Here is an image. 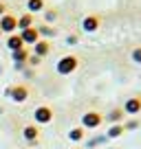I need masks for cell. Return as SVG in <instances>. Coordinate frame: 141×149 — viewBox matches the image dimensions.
Listing matches in <instances>:
<instances>
[{
    "mask_svg": "<svg viewBox=\"0 0 141 149\" xmlns=\"http://www.w3.org/2000/svg\"><path fill=\"white\" fill-rule=\"evenodd\" d=\"M123 112H126L128 116H135L141 112V97H132V99H126L123 103Z\"/></svg>",
    "mask_w": 141,
    "mask_h": 149,
    "instance_id": "8",
    "label": "cell"
},
{
    "mask_svg": "<svg viewBox=\"0 0 141 149\" xmlns=\"http://www.w3.org/2000/svg\"><path fill=\"white\" fill-rule=\"evenodd\" d=\"M130 57H132V61H135V64H141V46H135V48H132Z\"/></svg>",
    "mask_w": 141,
    "mask_h": 149,
    "instance_id": "22",
    "label": "cell"
},
{
    "mask_svg": "<svg viewBox=\"0 0 141 149\" xmlns=\"http://www.w3.org/2000/svg\"><path fill=\"white\" fill-rule=\"evenodd\" d=\"M33 26V13H22L18 15V29L20 31H24V29Z\"/></svg>",
    "mask_w": 141,
    "mask_h": 149,
    "instance_id": "16",
    "label": "cell"
},
{
    "mask_svg": "<svg viewBox=\"0 0 141 149\" xmlns=\"http://www.w3.org/2000/svg\"><path fill=\"white\" fill-rule=\"evenodd\" d=\"M84 136H86V130L84 127H73V130L68 132V138L73 140V143H82V140H84Z\"/></svg>",
    "mask_w": 141,
    "mask_h": 149,
    "instance_id": "17",
    "label": "cell"
},
{
    "mask_svg": "<svg viewBox=\"0 0 141 149\" xmlns=\"http://www.w3.org/2000/svg\"><path fill=\"white\" fill-rule=\"evenodd\" d=\"M77 42H80V35H68L66 37V44H70V46H75Z\"/></svg>",
    "mask_w": 141,
    "mask_h": 149,
    "instance_id": "24",
    "label": "cell"
},
{
    "mask_svg": "<svg viewBox=\"0 0 141 149\" xmlns=\"http://www.w3.org/2000/svg\"><path fill=\"white\" fill-rule=\"evenodd\" d=\"M40 64H42V57H38V55H29L27 66H33V68H35V66H40Z\"/></svg>",
    "mask_w": 141,
    "mask_h": 149,
    "instance_id": "23",
    "label": "cell"
},
{
    "mask_svg": "<svg viewBox=\"0 0 141 149\" xmlns=\"http://www.w3.org/2000/svg\"><path fill=\"white\" fill-rule=\"evenodd\" d=\"M123 132H126V130H123L121 123H117V125H110V127H108V132H106V138H108V140L119 138V136H123Z\"/></svg>",
    "mask_w": 141,
    "mask_h": 149,
    "instance_id": "15",
    "label": "cell"
},
{
    "mask_svg": "<svg viewBox=\"0 0 141 149\" xmlns=\"http://www.w3.org/2000/svg\"><path fill=\"white\" fill-rule=\"evenodd\" d=\"M104 123V114H99L97 110H88L82 114V127L84 130H97Z\"/></svg>",
    "mask_w": 141,
    "mask_h": 149,
    "instance_id": "3",
    "label": "cell"
},
{
    "mask_svg": "<svg viewBox=\"0 0 141 149\" xmlns=\"http://www.w3.org/2000/svg\"><path fill=\"white\" fill-rule=\"evenodd\" d=\"M0 35H2V31H0Z\"/></svg>",
    "mask_w": 141,
    "mask_h": 149,
    "instance_id": "26",
    "label": "cell"
},
{
    "mask_svg": "<svg viewBox=\"0 0 141 149\" xmlns=\"http://www.w3.org/2000/svg\"><path fill=\"white\" fill-rule=\"evenodd\" d=\"M29 94H31V90H29L27 84H13V86H7V88H5V97L11 99L13 103L29 101Z\"/></svg>",
    "mask_w": 141,
    "mask_h": 149,
    "instance_id": "1",
    "label": "cell"
},
{
    "mask_svg": "<svg viewBox=\"0 0 141 149\" xmlns=\"http://www.w3.org/2000/svg\"><path fill=\"white\" fill-rule=\"evenodd\" d=\"M5 13H7V5H5V2H0V18H2Z\"/></svg>",
    "mask_w": 141,
    "mask_h": 149,
    "instance_id": "25",
    "label": "cell"
},
{
    "mask_svg": "<svg viewBox=\"0 0 141 149\" xmlns=\"http://www.w3.org/2000/svg\"><path fill=\"white\" fill-rule=\"evenodd\" d=\"M55 20H57V11L55 9H44V22L51 24V22H55Z\"/></svg>",
    "mask_w": 141,
    "mask_h": 149,
    "instance_id": "19",
    "label": "cell"
},
{
    "mask_svg": "<svg viewBox=\"0 0 141 149\" xmlns=\"http://www.w3.org/2000/svg\"><path fill=\"white\" fill-rule=\"evenodd\" d=\"M7 48H9L11 53L24 48V42H22V37H20V33H11V35L7 37Z\"/></svg>",
    "mask_w": 141,
    "mask_h": 149,
    "instance_id": "12",
    "label": "cell"
},
{
    "mask_svg": "<svg viewBox=\"0 0 141 149\" xmlns=\"http://www.w3.org/2000/svg\"><path fill=\"white\" fill-rule=\"evenodd\" d=\"M29 48L24 46V48H20V51H16V53H11V57H13V64H27V59H29Z\"/></svg>",
    "mask_w": 141,
    "mask_h": 149,
    "instance_id": "13",
    "label": "cell"
},
{
    "mask_svg": "<svg viewBox=\"0 0 141 149\" xmlns=\"http://www.w3.org/2000/svg\"><path fill=\"white\" fill-rule=\"evenodd\" d=\"M123 116H126V112H123V107H113V110L106 114V121L110 123V125H117V123H121L123 121Z\"/></svg>",
    "mask_w": 141,
    "mask_h": 149,
    "instance_id": "11",
    "label": "cell"
},
{
    "mask_svg": "<svg viewBox=\"0 0 141 149\" xmlns=\"http://www.w3.org/2000/svg\"><path fill=\"white\" fill-rule=\"evenodd\" d=\"M49 53H51V42H49V40H42V37H40L38 42L33 44V55H38V57H47Z\"/></svg>",
    "mask_w": 141,
    "mask_h": 149,
    "instance_id": "9",
    "label": "cell"
},
{
    "mask_svg": "<svg viewBox=\"0 0 141 149\" xmlns=\"http://www.w3.org/2000/svg\"><path fill=\"white\" fill-rule=\"evenodd\" d=\"M106 140H108L106 136H95V138H90V140H88V147H99V145H104Z\"/></svg>",
    "mask_w": 141,
    "mask_h": 149,
    "instance_id": "21",
    "label": "cell"
},
{
    "mask_svg": "<svg viewBox=\"0 0 141 149\" xmlns=\"http://www.w3.org/2000/svg\"><path fill=\"white\" fill-rule=\"evenodd\" d=\"M33 121H35V125H49V123L53 121L51 105H38L33 110Z\"/></svg>",
    "mask_w": 141,
    "mask_h": 149,
    "instance_id": "4",
    "label": "cell"
},
{
    "mask_svg": "<svg viewBox=\"0 0 141 149\" xmlns=\"http://www.w3.org/2000/svg\"><path fill=\"white\" fill-rule=\"evenodd\" d=\"M38 31H40V37L42 40H49V37H55V29L51 26V24H42V26H38Z\"/></svg>",
    "mask_w": 141,
    "mask_h": 149,
    "instance_id": "18",
    "label": "cell"
},
{
    "mask_svg": "<svg viewBox=\"0 0 141 149\" xmlns=\"http://www.w3.org/2000/svg\"><path fill=\"white\" fill-rule=\"evenodd\" d=\"M77 68H80V57L77 55H64V57H60L57 64H55V70L60 74H73Z\"/></svg>",
    "mask_w": 141,
    "mask_h": 149,
    "instance_id": "2",
    "label": "cell"
},
{
    "mask_svg": "<svg viewBox=\"0 0 141 149\" xmlns=\"http://www.w3.org/2000/svg\"><path fill=\"white\" fill-rule=\"evenodd\" d=\"M0 31L7 33V35L16 33V31H18V15H13V13H9V11H7V13L0 18Z\"/></svg>",
    "mask_w": 141,
    "mask_h": 149,
    "instance_id": "5",
    "label": "cell"
},
{
    "mask_svg": "<svg viewBox=\"0 0 141 149\" xmlns=\"http://www.w3.org/2000/svg\"><path fill=\"white\" fill-rule=\"evenodd\" d=\"M123 130H141V123L137 118H130V121L123 123Z\"/></svg>",
    "mask_w": 141,
    "mask_h": 149,
    "instance_id": "20",
    "label": "cell"
},
{
    "mask_svg": "<svg viewBox=\"0 0 141 149\" xmlns=\"http://www.w3.org/2000/svg\"><path fill=\"white\" fill-rule=\"evenodd\" d=\"M27 9H29V13H38V11L47 9V2L44 0H27Z\"/></svg>",
    "mask_w": 141,
    "mask_h": 149,
    "instance_id": "14",
    "label": "cell"
},
{
    "mask_svg": "<svg viewBox=\"0 0 141 149\" xmlns=\"http://www.w3.org/2000/svg\"><path fill=\"white\" fill-rule=\"evenodd\" d=\"M99 26H102V15H97V13H88L82 20V29H84L86 33H95Z\"/></svg>",
    "mask_w": 141,
    "mask_h": 149,
    "instance_id": "6",
    "label": "cell"
},
{
    "mask_svg": "<svg viewBox=\"0 0 141 149\" xmlns=\"http://www.w3.org/2000/svg\"><path fill=\"white\" fill-rule=\"evenodd\" d=\"M22 136H24V140H27L29 145H35L40 140V130H38V125H27L22 130Z\"/></svg>",
    "mask_w": 141,
    "mask_h": 149,
    "instance_id": "10",
    "label": "cell"
},
{
    "mask_svg": "<svg viewBox=\"0 0 141 149\" xmlns=\"http://www.w3.org/2000/svg\"><path fill=\"white\" fill-rule=\"evenodd\" d=\"M20 37H22L24 46H33L40 40V31H38V26H29L24 31H20Z\"/></svg>",
    "mask_w": 141,
    "mask_h": 149,
    "instance_id": "7",
    "label": "cell"
}]
</instances>
